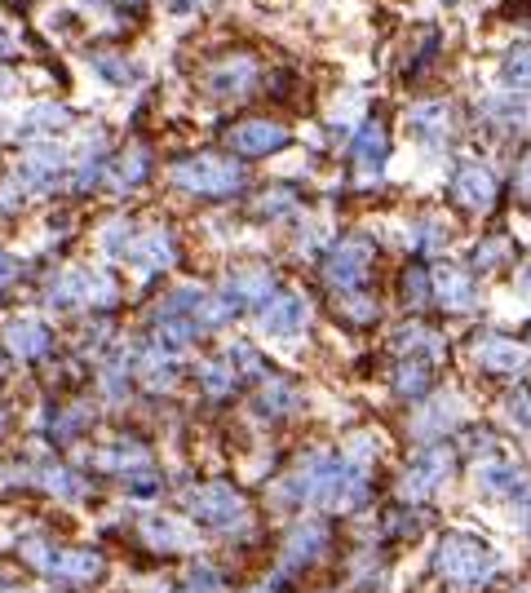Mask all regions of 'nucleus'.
<instances>
[{"mask_svg":"<svg viewBox=\"0 0 531 593\" xmlns=\"http://www.w3.org/2000/svg\"><path fill=\"white\" fill-rule=\"evenodd\" d=\"M98 466H102V470H115V474H143V470H151V456H147L143 443L120 438V443H111V447L98 452Z\"/></svg>","mask_w":531,"mask_h":593,"instance_id":"6ab92c4d","label":"nucleus"},{"mask_svg":"<svg viewBox=\"0 0 531 593\" xmlns=\"http://www.w3.org/2000/svg\"><path fill=\"white\" fill-rule=\"evenodd\" d=\"M505 85L509 89H531V45H518L505 58Z\"/></svg>","mask_w":531,"mask_h":593,"instance_id":"bb28decb","label":"nucleus"},{"mask_svg":"<svg viewBox=\"0 0 531 593\" xmlns=\"http://www.w3.org/2000/svg\"><path fill=\"white\" fill-rule=\"evenodd\" d=\"M447 479H452V452H447V447H430L425 456L412 460L408 474L398 479V496H404V501H425V496H434Z\"/></svg>","mask_w":531,"mask_h":593,"instance_id":"0eeeda50","label":"nucleus"},{"mask_svg":"<svg viewBox=\"0 0 531 593\" xmlns=\"http://www.w3.org/2000/svg\"><path fill=\"white\" fill-rule=\"evenodd\" d=\"M5 593H27V589H5Z\"/></svg>","mask_w":531,"mask_h":593,"instance_id":"37998d69","label":"nucleus"},{"mask_svg":"<svg viewBox=\"0 0 531 593\" xmlns=\"http://www.w3.org/2000/svg\"><path fill=\"white\" fill-rule=\"evenodd\" d=\"M173 186L218 200V195H235L244 186V169L235 160H222V156H190V160L173 164Z\"/></svg>","mask_w":531,"mask_h":593,"instance_id":"7ed1b4c3","label":"nucleus"},{"mask_svg":"<svg viewBox=\"0 0 531 593\" xmlns=\"http://www.w3.org/2000/svg\"><path fill=\"white\" fill-rule=\"evenodd\" d=\"M252 76H257L252 58H231V62H222V67L209 76V89H213L218 98H239V94H248Z\"/></svg>","mask_w":531,"mask_h":593,"instance_id":"412c9836","label":"nucleus"},{"mask_svg":"<svg viewBox=\"0 0 531 593\" xmlns=\"http://www.w3.org/2000/svg\"><path fill=\"white\" fill-rule=\"evenodd\" d=\"M284 501L293 505H328V509H359L368 501V466L350 460L346 452L342 456H306L297 474L284 479Z\"/></svg>","mask_w":531,"mask_h":593,"instance_id":"f257e3e1","label":"nucleus"},{"mask_svg":"<svg viewBox=\"0 0 531 593\" xmlns=\"http://www.w3.org/2000/svg\"><path fill=\"white\" fill-rule=\"evenodd\" d=\"M14 280V257H5V252H0V288H5Z\"/></svg>","mask_w":531,"mask_h":593,"instance_id":"58836bf2","label":"nucleus"},{"mask_svg":"<svg viewBox=\"0 0 531 593\" xmlns=\"http://www.w3.org/2000/svg\"><path fill=\"white\" fill-rule=\"evenodd\" d=\"M434 571L456 584V589H483L496 571H501V558L496 549H487L479 536H465V532H452L439 541L434 549Z\"/></svg>","mask_w":531,"mask_h":593,"instance_id":"f03ea898","label":"nucleus"},{"mask_svg":"<svg viewBox=\"0 0 531 593\" xmlns=\"http://www.w3.org/2000/svg\"><path fill=\"white\" fill-rule=\"evenodd\" d=\"M143 177H147V156H143V151L124 156V164H120V173H115V186H138Z\"/></svg>","mask_w":531,"mask_h":593,"instance_id":"7c9ffc66","label":"nucleus"},{"mask_svg":"<svg viewBox=\"0 0 531 593\" xmlns=\"http://www.w3.org/2000/svg\"><path fill=\"white\" fill-rule=\"evenodd\" d=\"M5 346L18 355V359H40L49 350V328L36 323V319H14L5 328Z\"/></svg>","mask_w":531,"mask_h":593,"instance_id":"f3484780","label":"nucleus"},{"mask_svg":"<svg viewBox=\"0 0 531 593\" xmlns=\"http://www.w3.org/2000/svg\"><path fill=\"white\" fill-rule=\"evenodd\" d=\"M173 235L169 231H147V235H133V248H128V257L133 261H143L147 271H160V267H173Z\"/></svg>","mask_w":531,"mask_h":593,"instance_id":"a211bd4d","label":"nucleus"},{"mask_svg":"<svg viewBox=\"0 0 531 593\" xmlns=\"http://www.w3.org/2000/svg\"><path fill=\"white\" fill-rule=\"evenodd\" d=\"M98 72L111 76V85H128V81H133V72L124 67V62H98Z\"/></svg>","mask_w":531,"mask_h":593,"instance_id":"e433bc0d","label":"nucleus"},{"mask_svg":"<svg viewBox=\"0 0 531 593\" xmlns=\"http://www.w3.org/2000/svg\"><path fill=\"white\" fill-rule=\"evenodd\" d=\"M404 297H408V306H425L430 301V275L421 267L404 275Z\"/></svg>","mask_w":531,"mask_h":593,"instance_id":"2f4dec72","label":"nucleus"},{"mask_svg":"<svg viewBox=\"0 0 531 593\" xmlns=\"http://www.w3.org/2000/svg\"><path fill=\"white\" fill-rule=\"evenodd\" d=\"M434 297L447 310H470L474 306V280L465 271H439L434 275Z\"/></svg>","mask_w":531,"mask_h":593,"instance_id":"4be33fe9","label":"nucleus"},{"mask_svg":"<svg viewBox=\"0 0 531 593\" xmlns=\"http://www.w3.org/2000/svg\"><path fill=\"white\" fill-rule=\"evenodd\" d=\"M505 252H509V248H505V239H492L487 248H479V267H483V271H492Z\"/></svg>","mask_w":531,"mask_h":593,"instance_id":"c9c22d12","label":"nucleus"},{"mask_svg":"<svg viewBox=\"0 0 531 593\" xmlns=\"http://www.w3.org/2000/svg\"><path fill=\"white\" fill-rule=\"evenodd\" d=\"M398 350H404L408 359H417V355H439V350H443V337L417 323V328H408V333L398 337Z\"/></svg>","mask_w":531,"mask_h":593,"instance_id":"a878e982","label":"nucleus"},{"mask_svg":"<svg viewBox=\"0 0 531 593\" xmlns=\"http://www.w3.org/2000/svg\"><path fill=\"white\" fill-rule=\"evenodd\" d=\"M474 359L487 368V372H522L527 368V346H518L514 337H501V333H487L474 342Z\"/></svg>","mask_w":531,"mask_h":593,"instance_id":"ddd939ff","label":"nucleus"},{"mask_svg":"<svg viewBox=\"0 0 531 593\" xmlns=\"http://www.w3.org/2000/svg\"><path fill=\"white\" fill-rule=\"evenodd\" d=\"M58 173H62V151H49V147L27 151V156H23V164H18V182H27L32 190L53 186V182H58Z\"/></svg>","mask_w":531,"mask_h":593,"instance_id":"aec40b11","label":"nucleus"},{"mask_svg":"<svg viewBox=\"0 0 531 593\" xmlns=\"http://www.w3.org/2000/svg\"><path fill=\"white\" fill-rule=\"evenodd\" d=\"M518 593H531V589H518Z\"/></svg>","mask_w":531,"mask_h":593,"instance_id":"c03bdc74","label":"nucleus"},{"mask_svg":"<svg viewBox=\"0 0 531 593\" xmlns=\"http://www.w3.org/2000/svg\"><path fill=\"white\" fill-rule=\"evenodd\" d=\"M297 404H301V399H297V390H293L288 381H266V390L257 394V412L271 417V421L297 412Z\"/></svg>","mask_w":531,"mask_h":593,"instance_id":"5701e85b","label":"nucleus"},{"mask_svg":"<svg viewBox=\"0 0 531 593\" xmlns=\"http://www.w3.org/2000/svg\"><path fill=\"white\" fill-rule=\"evenodd\" d=\"M115 288L107 275H89V271H66L49 284V306L72 310V306H94V301H111Z\"/></svg>","mask_w":531,"mask_h":593,"instance_id":"6e6552de","label":"nucleus"},{"mask_svg":"<svg viewBox=\"0 0 531 593\" xmlns=\"http://www.w3.org/2000/svg\"><path fill=\"white\" fill-rule=\"evenodd\" d=\"M186 509H190V518H199L205 527H218V532H231V527H239V522L248 518L244 496H239L235 487H226V483L195 487V492L186 496Z\"/></svg>","mask_w":531,"mask_h":593,"instance_id":"423d86ee","label":"nucleus"},{"mask_svg":"<svg viewBox=\"0 0 531 593\" xmlns=\"http://www.w3.org/2000/svg\"><path fill=\"white\" fill-rule=\"evenodd\" d=\"M190 5H195V0H173V10H177V14H186Z\"/></svg>","mask_w":531,"mask_h":593,"instance_id":"a19ab883","label":"nucleus"},{"mask_svg":"<svg viewBox=\"0 0 531 593\" xmlns=\"http://www.w3.org/2000/svg\"><path fill=\"white\" fill-rule=\"evenodd\" d=\"M518 195H522V200H531V160L518 169Z\"/></svg>","mask_w":531,"mask_h":593,"instance_id":"4c0bfd02","label":"nucleus"},{"mask_svg":"<svg viewBox=\"0 0 531 593\" xmlns=\"http://www.w3.org/2000/svg\"><path fill=\"white\" fill-rule=\"evenodd\" d=\"M143 376H147V385H156V390L173 385V381H177V368H173L169 350H151V355H147V363H143Z\"/></svg>","mask_w":531,"mask_h":593,"instance_id":"c85d7f7f","label":"nucleus"},{"mask_svg":"<svg viewBox=\"0 0 531 593\" xmlns=\"http://www.w3.org/2000/svg\"><path fill=\"white\" fill-rule=\"evenodd\" d=\"M479 496H492V501H527L531 496V479L518 460H487L479 466Z\"/></svg>","mask_w":531,"mask_h":593,"instance_id":"9b49d317","label":"nucleus"},{"mask_svg":"<svg viewBox=\"0 0 531 593\" xmlns=\"http://www.w3.org/2000/svg\"><path fill=\"white\" fill-rule=\"evenodd\" d=\"M248 593H271V584H257V589H248Z\"/></svg>","mask_w":531,"mask_h":593,"instance_id":"79ce46f5","label":"nucleus"},{"mask_svg":"<svg viewBox=\"0 0 531 593\" xmlns=\"http://www.w3.org/2000/svg\"><path fill=\"white\" fill-rule=\"evenodd\" d=\"M23 558H32V567L72 580V584H89L102 576V554L98 549H53L45 541H23Z\"/></svg>","mask_w":531,"mask_h":593,"instance_id":"20e7f679","label":"nucleus"},{"mask_svg":"<svg viewBox=\"0 0 531 593\" xmlns=\"http://www.w3.org/2000/svg\"><path fill=\"white\" fill-rule=\"evenodd\" d=\"M235 381H239V372H235L226 359H218V363H205V368H199V385H205L209 394H226Z\"/></svg>","mask_w":531,"mask_h":593,"instance_id":"cd10ccee","label":"nucleus"},{"mask_svg":"<svg viewBox=\"0 0 531 593\" xmlns=\"http://www.w3.org/2000/svg\"><path fill=\"white\" fill-rule=\"evenodd\" d=\"M368 271H372V244L368 239H342V244H332V252L323 257V280L342 297L359 293Z\"/></svg>","mask_w":531,"mask_h":593,"instance_id":"39448f33","label":"nucleus"},{"mask_svg":"<svg viewBox=\"0 0 531 593\" xmlns=\"http://www.w3.org/2000/svg\"><path fill=\"white\" fill-rule=\"evenodd\" d=\"M62 124H66L62 107H36L32 120H27V134H32V128H62Z\"/></svg>","mask_w":531,"mask_h":593,"instance_id":"72a5a7b5","label":"nucleus"},{"mask_svg":"<svg viewBox=\"0 0 531 593\" xmlns=\"http://www.w3.org/2000/svg\"><path fill=\"white\" fill-rule=\"evenodd\" d=\"M394 390L404 394V399H421V394L430 390V363L425 359H404L394 372Z\"/></svg>","mask_w":531,"mask_h":593,"instance_id":"393cba45","label":"nucleus"},{"mask_svg":"<svg viewBox=\"0 0 531 593\" xmlns=\"http://www.w3.org/2000/svg\"><path fill=\"white\" fill-rule=\"evenodd\" d=\"M452 200H456L460 209H470V213H487L492 200H496V177H492V169H487V164H474V160L456 164V173H452Z\"/></svg>","mask_w":531,"mask_h":593,"instance_id":"1a4fd4ad","label":"nucleus"},{"mask_svg":"<svg viewBox=\"0 0 531 593\" xmlns=\"http://www.w3.org/2000/svg\"><path fill=\"white\" fill-rule=\"evenodd\" d=\"M350 156H355V169H359L363 177H376V173L385 169V156H390L385 128H381V124H363L359 138H355V147H350Z\"/></svg>","mask_w":531,"mask_h":593,"instance_id":"2eb2a0df","label":"nucleus"},{"mask_svg":"<svg viewBox=\"0 0 531 593\" xmlns=\"http://www.w3.org/2000/svg\"><path fill=\"white\" fill-rule=\"evenodd\" d=\"M518 293H522V297L531 301V261H527V267L518 271Z\"/></svg>","mask_w":531,"mask_h":593,"instance_id":"ea45409f","label":"nucleus"},{"mask_svg":"<svg viewBox=\"0 0 531 593\" xmlns=\"http://www.w3.org/2000/svg\"><path fill=\"white\" fill-rule=\"evenodd\" d=\"M323 545H328L323 522H297L288 532V541H284V563L288 567H306V563H314L323 554Z\"/></svg>","mask_w":531,"mask_h":593,"instance_id":"4468645a","label":"nucleus"},{"mask_svg":"<svg viewBox=\"0 0 531 593\" xmlns=\"http://www.w3.org/2000/svg\"><path fill=\"white\" fill-rule=\"evenodd\" d=\"M147 541L156 545V549H186L190 545V536L186 532H177V522H147Z\"/></svg>","mask_w":531,"mask_h":593,"instance_id":"c756f323","label":"nucleus"},{"mask_svg":"<svg viewBox=\"0 0 531 593\" xmlns=\"http://www.w3.org/2000/svg\"><path fill=\"white\" fill-rule=\"evenodd\" d=\"M408 128H412V134H417L425 147H439V143L447 138V128H452V111H447V102H421V107H412Z\"/></svg>","mask_w":531,"mask_h":593,"instance_id":"dca6fc26","label":"nucleus"},{"mask_svg":"<svg viewBox=\"0 0 531 593\" xmlns=\"http://www.w3.org/2000/svg\"><path fill=\"white\" fill-rule=\"evenodd\" d=\"M505 412L514 417V425L531 430V390H514L509 399H505Z\"/></svg>","mask_w":531,"mask_h":593,"instance_id":"473e14b6","label":"nucleus"},{"mask_svg":"<svg viewBox=\"0 0 531 593\" xmlns=\"http://www.w3.org/2000/svg\"><path fill=\"white\" fill-rule=\"evenodd\" d=\"M226 143H231V151L257 160V156L284 151V147H288V128L275 124V120H244V124H235L231 134H226Z\"/></svg>","mask_w":531,"mask_h":593,"instance_id":"9d476101","label":"nucleus"},{"mask_svg":"<svg viewBox=\"0 0 531 593\" xmlns=\"http://www.w3.org/2000/svg\"><path fill=\"white\" fill-rule=\"evenodd\" d=\"M342 310L355 319V323H368L372 314H376V301H368V297H359V293H350V297H342Z\"/></svg>","mask_w":531,"mask_h":593,"instance_id":"f704fd0d","label":"nucleus"},{"mask_svg":"<svg viewBox=\"0 0 531 593\" xmlns=\"http://www.w3.org/2000/svg\"><path fill=\"white\" fill-rule=\"evenodd\" d=\"M310 319V306L301 293H275L261 306V333L266 337H297Z\"/></svg>","mask_w":531,"mask_h":593,"instance_id":"f8f14e48","label":"nucleus"},{"mask_svg":"<svg viewBox=\"0 0 531 593\" xmlns=\"http://www.w3.org/2000/svg\"><path fill=\"white\" fill-rule=\"evenodd\" d=\"M32 483H40L45 492H53V496H66V501H81L85 496V483L72 474V470H62V466H45V470H36V474H27Z\"/></svg>","mask_w":531,"mask_h":593,"instance_id":"b1692460","label":"nucleus"}]
</instances>
